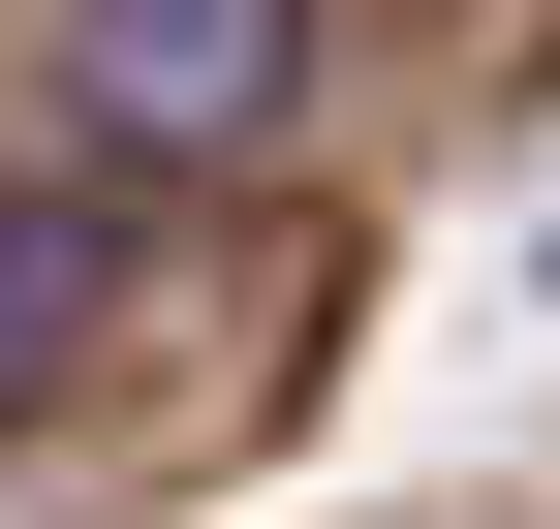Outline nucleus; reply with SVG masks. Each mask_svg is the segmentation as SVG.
<instances>
[{
	"instance_id": "1",
	"label": "nucleus",
	"mask_w": 560,
	"mask_h": 529,
	"mask_svg": "<svg viewBox=\"0 0 560 529\" xmlns=\"http://www.w3.org/2000/svg\"><path fill=\"white\" fill-rule=\"evenodd\" d=\"M62 62H94V156H249L312 94V0H62Z\"/></svg>"
},
{
	"instance_id": "2",
	"label": "nucleus",
	"mask_w": 560,
	"mask_h": 529,
	"mask_svg": "<svg viewBox=\"0 0 560 529\" xmlns=\"http://www.w3.org/2000/svg\"><path fill=\"white\" fill-rule=\"evenodd\" d=\"M94 343H125V187H0V436L94 405Z\"/></svg>"
}]
</instances>
